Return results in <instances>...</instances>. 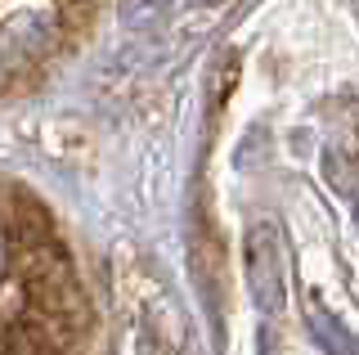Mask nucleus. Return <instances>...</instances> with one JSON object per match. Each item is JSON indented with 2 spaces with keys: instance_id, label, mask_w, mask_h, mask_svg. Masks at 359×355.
Instances as JSON below:
<instances>
[{
  "instance_id": "1",
  "label": "nucleus",
  "mask_w": 359,
  "mask_h": 355,
  "mask_svg": "<svg viewBox=\"0 0 359 355\" xmlns=\"http://www.w3.org/2000/svg\"><path fill=\"white\" fill-rule=\"evenodd\" d=\"M247 279H252V302L265 315H278L287 302V265H283V239L278 225H252L247 234Z\"/></svg>"
},
{
  "instance_id": "2",
  "label": "nucleus",
  "mask_w": 359,
  "mask_h": 355,
  "mask_svg": "<svg viewBox=\"0 0 359 355\" xmlns=\"http://www.w3.org/2000/svg\"><path fill=\"white\" fill-rule=\"evenodd\" d=\"M310 333H314V342H319L328 355H359V342L341 324H337L328 310H319V306L310 310Z\"/></svg>"
},
{
  "instance_id": "3",
  "label": "nucleus",
  "mask_w": 359,
  "mask_h": 355,
  "mask_svg": "<svg viewBox=\"0 0 359 355\" xmlns=\"http://www.w3.org/2000/svg\"><path fill=\"white\" fill-rule=\"evenodd\" d=\"M5 355H59V347H54L36 324L18 319V324L5 333Z\"/></svg>"
},
{
  "instance_id": "4",
  "label": "nucleus",
  "mask_w": 359,
  "mask_h": 355,
  "mask_svg": "<svg viewBox=\"0 0 359 355\" xmlns=\"http://www.w3.org/2000/svg\"><path fill=\"white\" fill-rule=\"evenodd\" d=\"M0 261H5V257H0Z\"/></svg>"
}]
</instances>
